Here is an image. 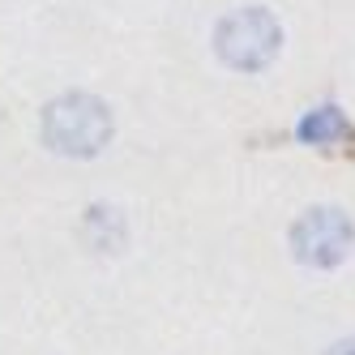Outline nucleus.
<instances>
[{
	"instance_id": "obj_1",
	"label": "nucleus",
	"mask_w": 355,
	"mask_h": 355,
	"mask_svg": "<svg viewBox=\"0 0 355 355\" xmlns=\"http://www.w3.org/2000/svg\"><path fill=\"white\" fill-rule=\"evenodd\" d=\"M112 141V112L94 94H60L43 107V146L64 159H94Z\"/></svg>"
},
{
	"instance_id": "obj_2",
	"label": "nucleus",
	"mask_w": 355,
	"mask_h": 355,
	"mask_svg": "<svg viewBox=\"0 0 355 355\" xmlns=\"http://www.w3.org/2000/svg\"><path fill=\"white\" fill-rule=\"evenodd\" d=\"M278 47H283V26H278V17L270 9H261V5L227 13L218 21V31H214L218 60L227 69H240V73L266 69L278 56Z\"/></svg>"
},
{
	"instance_id": "obj_3",
	"label": "nucleus",
	"mask_w": 355,
	"mask_h": 355,
	"mask_svg": "<svg viewBox=\"0 0 355 355\" xmlns=\"http://www.w3.org/2000/svg\"><path fill=\"white\" fill-rule=\"evenodd\" d=\"M355 244V223L338 206H313L304 210L291 227V252L295 261L313 270H334L347 261V252Z\"/></svg>"
},
{
	"instance_id": "obj_4",
	"label": "nucleus",
	"mask_w": 355,
	"mask_h": 355,
	"mask_svg": "<svg viewBox=\"0 0 355 355\" xmlns=\"http://www.w3.org/2000/svg\"><path fill=\"white\" fill-rule=\"evenodd\" d=\"M82 232H86L90 248H98V252H120L124 244H129V227H124V214H120V210H107V206H90Z\"/></svg>"
},
{
	"instance_id": "obj_5",
	"label": "nucleus",
	"mask_w": 355,
	"mask_h": 355,
	"mask_svg": "<svg viewBox=\"0 0 355 355\" xmlns=\"http://www.w3.org/2000/svg\"><path fill=\"white\" fill-rule=\"evenodd\" d=\"M295 133H300L304 146H334V141H343L351 133V124H347V116L338 107H313L295 124Z\"/></svg>"
},
{
	"instance_id": "obj_6",
	"label": "nucleus",
	"mask_w": 355,
	"mask_h": 355,
	"mask_svg": "<svg viewBox=\"0 0 355 355\" xmlns=\"http://www.w3.org/2000/svg\"><path fill=\"white\" fill-rule=\"evenodd\" d=\"M325 355H355V338H343V343H334Z\"/></svg>"
}]
</instances>
